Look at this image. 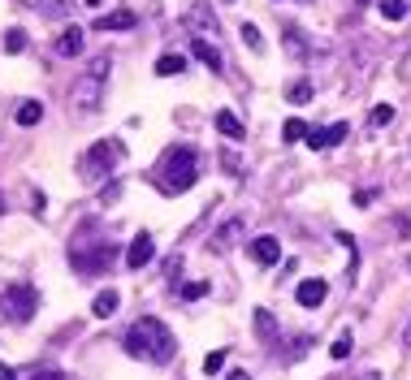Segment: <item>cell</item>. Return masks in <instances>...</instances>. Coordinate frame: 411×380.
<instances>
[{
  "label": "cell",
  "instance_id": "cell-12",
  "mask_svg": "<svg viewBox=\"0 0 411 380\" xmlns=\"http://www.w3.org/2000/svg\"><path fill=\"white\" fill-rule=\"evenodd\" d=\"M325 294H329V286L316 277V281H303L299 290H294V298H299V307H321L325 303Z\"/></svg>",
  "mask_w": 411,
  "mask_h": 380
},
{
  "label": "cell",
  "instance_id": "cell-7",
  "mask_svg": "<svg viewBox=\"0 0 411 380\" xmlns=\"http://www.w3.org/2000/svg\"><path fill=\"white\" fill-rule=\"evenodd\" d=\"M247 251H251V259L260 264V268H273V264L282 259V242H277L273 234H260V238H251V242H247Z\"/></svg>",
  "mask_w": 411,
  "mask_h": 380
},
{
  "label": "cell",
  "instance_id": "cell-24",
  "mask_svg": "<svg viewBox=\"0 0 411 380\" xmlns=\"http://www.w3.org/2000/svg\"><path fill=\"white\" fill-rule=\"evenodd\" d=\"M238 35H242V43H247L251 52H265V39H260V31H255L251 22H242V26H238Z\"/></svg>",
  "mask_w": 411,
  "mask_h": 380
},
{
  "label": "cell",
  "instance_id": "cell-2",
  "mask_svg": "<svg viewBox=\"0 0 411 380\" xmlns=\"http://www.w3.org/2000/svg\"><path fill=\"white\" fill-rule=\"evenodd\" d=\"M156 182H161L165 195H186L199 182V156H195V147H186V143L169 147L161 156V165H156Z\"/></svg>",
  "mask_w": 411,
  "mask_h": 380
},
{
  "label": "cell",
  "instance_id": "cell-22",
  "mask_svg": "<svg viewBox=\"0 0 411 380\" xmlns=\"http://www.w3.org/2000/svg\"><path fill=\"white\" fill-rule=\"evenodd\" d=\"M390 121H394V104H377L373 117H368V130H381V126H390Z\"/></svg>",
  "mask_w": 411,
  "mask_h": 380
},
{
  "label": "cell",
  "instance_id": "cell-16",
  "mask_svg": "<svg viewBox=\"0 0 411 380\" xmlns=\"http://www.w3.org/2000/svg\"><path fill=\"white\" fill-rule=\"evenodd\" d=\"M134 22H139V18H134L130 9H117V13H105V18H100L95 26H100V31H130Z\"/></svg>",
  "mask_w": 411,
  "mask_h": 380
},
{
  "label": "cell",
  "instance_id": "cell-29",
  "mask_svg": "<svg viewBox=\"0 0 411 380\" xmlns=\"http://www.w3.org/2000/svg\"><path fill=\"white\" fill-rule=\"evenodd\" d=\"M312 99V82H294L290 87V104H307Z\"/></svg>",
  "mask_w": 411,
  "mask_h": 380
},
{
  "label": "cell",
  "instance_id": "cell-4",
  "mask_svg": "<svg viewBox=\"0 0 411 380\" xmlns=\"http://www.w3.org/2000/svg\"><path fill=\"white\" fill-rule=\"evenodd\" d=\"M126 156V147L117 143V139H109V143H95V147H87L82 151V160H78V173H82V182H105L113 169H117V160Z\"/></svg>",
  "mask_w": 411,
  "mask_h": 380
},
{
  "label": "cell",
  "instance_id": "cell-19",
  "mask_svg": "<svg viewBox=\"0 0 411 380\" xmlns=\"http://www.w3.org/2000/svg\"><path fill=\"white\" fill-rule=\"evenodd\" d=\"M255 333H260L265 342H273V333H277V320H273V311H269V307H255Z\"/></svg>",
  "mask_w": 411,
  "mask_h": 380
},
{
  "label": "cell",
  "instance_id": "cell-42",
  "mask_svg": "<svg viewBox=\"0 0 411 380\" xmlns=\"http://www.w3.org/2000/svg\"><path fill=\"white\" fill-rule=\"evenodd\" d=\"M277 5H282V0H277Z\"/></svg>",
  "mask_w": 411,
  "mask_h": 380
},
{
  "label": "cell",
  "instance_id": "cell-21",
  "mask_svg": "<svg viewBox=\"0 0 411 380\" xmlns=\"http://www.w3.org/2000/svg\"><path fill=\"white\" fill-rule=\"evenodd\" d=\"M5 52H14V57H18V52H26V31H22V26H9V31H5Z\"/></svg>",
  "mask_w": 411,
  "mask_h": 380
},
{
  "label": "cell",
  "instance_id": "cell-25",
  "mask_svg": "<svg viewBox=\"0 0 411 380\" xmlns=\"http://www.w3.org/2000/svg\"><path fill=\"white\" fill-rule=\"evenodd\" d=\"M26 5H31V9H39V13H48V18H61V13H65L61 0H26Z\"/></svg>",
  "mask_w": 411,
  "mask_h": 380
},
{
  "label": "cell",
  "instance_id": "cell-35",
  "mask_svg": "<svg viewBox=\"0 0 411 380\" xmlns=\"http://www.w3.org/2000/svg\"><path fill=\"white\" fill-rule=\"evenodd\" d=\"M0 380H18V371H14V367H5V363H0Z\"/></svg>",
  "mask_w": 411,
  "mask_h": 380
},
{
  "label": "cell",
  "instance_id": "cell-26",
  "mask_svg": "<svg viewBox=\"0 0 411 380\" xmlns=\"http://www.w3.org/2000/svg\"><path fill=\"white\" fill-rule=\"evenodd\" d=\"M303 134H307V126H303L299 117H290V121L282 126V139H286V143H303Z\"/></svg>",
  "mask_w": 411,
  "mask_h": 380
},
{
  "label": "cell",
  "instance_id": "cell-13",
  "mask_svg": "<svg viewBox=\"0 0 411 380\" xmlns=\"http://www.w3.org/2000/svg\"><path fill=\"white\" fill-rule=\"evenodd\" d=\"M117 307H122V294H117V290H100V294H95V303H91V311H95L100 320H109Z\"/></svg>",
  "mask_w": 411,
  "mask_h": 380
},
{
  "label": "cell",
  "instance_id": "cell-39",
  "mask_svg": "<svg viewBox=\"0 0 411 380\" xmlns=\"http://www.w3.org/2000/svg\"><path fill=\"white\" fill-rule=\"evenodd\" d=\"M82 5H91V9H100V5H105V0H82Z\"/></svg>",
  "mask_w": 411,
  "mask_h": 380
},
{
  "label": "cell",
  "instance_id": "cell-30",
  "mask_svg": "<svg viewBox=\"0 0 411 380\" xmlns=\"http://www.w3.org/2000/svg\"><path fill=\"white\" fill-rule=\"evenodd\" d=\"M221 367H225V350H213L208 359H203V371H208V376H217Z\"/></svg>",
  "mask_w": 411,
  "mask_h": 380
},
{
  "label": "cell",
  "instance_id": "cell-31",
  "mask_svg": "<svg viewBox=\"0 0 411 380\" xmlns=\"http://www.w3.org/2000/svg\"><path fill=\"white\" fill-rule=\"evenodd\" d=\"M307 346H312V337H294V346L286 350V363H294V359H303V354H307Z\"/></svg>",
  "mask_w": 411,
  "mask_h": 380
},
{
  "label": "cell",
  "instance_id": "cell-37",
  "mask_svg": "<svg viewBox=\"0 0 411 380\" xmlns=\"http://www.w3.org/2000/svg\"><path fill=\"white\" fill-rule=\"evenodd\" d=\"M359 380H381V371H364V376H359Z\"/></svg>",
  "mask_w": 411,
  "mask_h": 380
},
{
  "label": "cell",
  "instance_id": "cell-38",
  "mask_svg": "<svg viewBox=\"0 0 411 380\" xmlns=\"http://www.w3.org/2000/svg\"><path fill=\"white\" fill-rule=\"evenodd\" d=\"M402 346H411V324H407V333H402Z\"/></svg>",
  "mask_w": 411,
  "mask_h": 380
},
{
  "label": "cell",
  "instance_id": "cell-27",
  "mask_svg": "<svg viewBox=\"0 0 411 380\" xmlns=\"http://www.w3.org/2000/svg\"><path fill=\"white\" fill-rule=\"evenodd\" d=\"M381 13H385L390 22H402V18H407V0H381Z\"/></svg>",
  "mask_w": 411,
  "mask_h": 380
},
{
  "label": "cell",
  "instance_id": "cell-33",
  "mask_svg": "<svg viewBox=\"0 0 411 380\" xmlns=\"http://www.w3.org/2000/svg\"><path fill=\"white\" fill-rule=\"evenodd\" d=\"M31 380H70V376H65V371H57V367H39Z\"/></svg>",
  "mask_w": 411,
  "mask_h": 380
},
{
  "label": "cell",
  "instance_id": "cell-8",
  "mask_svg": "<svg viewBox=\"0 0 411 380\" xmlns=\"http://www.w3.org/2000/svg\"><path fill=\"white\" fill-rule=\"evenodd\" d=\"M186 26L195 31V39H213V35H217V18H213V9L203 5V0H195V5H191Z\"/></svg>",
  "mask_w": 411,
  "mask_h": 380
},
{
  "label": "cell",
  "instance_id": "cell-32",
  "mask_svg": "<svg viewBox=\"0 0 411 380\" xmlns=\"http://www.w3.org/2000/svg\"><path fill=\"white\" fill-rule=\"evenodd\" d=\"M351 346H355V342H351V333H342V337L329 346V354H333V359H346V354H351Z\"/></svg>",
  "mask_w": 411,
  "mask_h": 380
},
{
  "label": "cell",
  "instance_id": "cell-6",
  "mask_svg": "<svg viewBox=\"0 0 411 380\" xmlns=\"http://www.w3.org/2000/svg\"><path fill=\"white\" fill-rule=\"evenodd\" d=\"M35 311H39V290L31 281H14L5 294H0V315L9 324H26Z\"/></svg>",
  "mask_w": 411,
  "mask_h": 380
},
{
  "label": "cell",
  "instance_id": "cell-14",
  "mask_svg": "<svg viewBox=\"0 0 411 380\" xmlns=\"http://www.w3.org/2000/svg\"><path fill=\"white\" fill-rule=\"evenodd\" d=\"M238 238H242V221H225V225L213 234V246H217V251H230Z\"/></svg>",
  "mask_w": 411,
  "mask_h": 380
},
{
  "label": "cell",
  "instance_id": "cell-15",
  "mask_svg": "<svg viewBox=\"0 0 411 380\" xmlns=\"http://www.w3.org/2000/svg\"><path fill=\"white\" fill-rule=\"evenodd\" d=\"M82 31L78 26H70V31H61V39H57V52H61V57H78V52H82Z\"/></svg>",
  "mask_w": 411,
  "mask_h": 380
},
{
  "label": "cell",
  "instance_id": "cell-11",
  "mask_svg": "<svg viewBox=\"0 0 411 380\" xmlns=\"http://www.w3.org/2000/svg\"><path fill=\"white\" fill-rule=\"evenodd\" d=\"M191 52H195V57H199L203 65H208L213 74H221V70H225V57H221V48H217L213 39H195V43H191Z\"/></svg>",
  "mask_w": 411,
  "mask_h": 380
},
{
  "label": "cell",
  "instance_id": "cell-20",
  "mask_svg": "<svg viewBox=\"0 0 411 380\" xmlns=\"http://www.w3.org/2000/svg\"><path fill=\"white\" fill-rule=\"evenodd\" d=\"M43 121V104L39 99H26L22 108H18V126H39Z\"/></svg>",
  "mask_w": 411,
  "mask_h": 380
},
{
  "label": "cell",
  "instance_id": "cell-28",
  "mask_svg": "<svg viewBox=\"0 0 411 380\" xmlns=\"http://www.w3.org/2000/svg\"><path fill=\"white\" fill-rule=\"evenodd\" d=\"M203 294H208V281H186V286H182V298H186V303H195V298H203Z\"/></svg>",
  "mask_w": 411,
  "mask_h": 380
},
{
  "label": "cell",
  "instance_id": "cell-23",
  "mask_svg": "<svg viewBox=\"0 0 411 380\" xmlns=\"http://www.w3.org/2000/svg\"><path fill=\"white\" fill-rule=\"evenodd\" d=\"M286 48L294 52V57H307V39H303L299 26H286Z\"/></svg>",
  "mask_w": 411,
  "mask_h": 380
},
{
  "label": "cell",
  "instance_id": "cell-9",
  "mask_svg": "<svg viewBox=\"0 0 411 380\" xmlns=\"http://www.w3.org/2000/svg\"><path fill=\"white\" fill-rule=\"evenodd\" d=\"M346 134H351V126H346V121H333L329 130H307V134H303V143L312 147V151H325V147H338Z\"/></svg>",
  "mask_w": 411,
  "mask_h": 380
},
{
  "label": "cell",
  "instance_id": "cell-41",
  "mask_svg": "<svg viewBox=\"0 0 411 380\" xmlns=\"http://www.w3.org/2000/svg\"><path fill=\"white\" fill-rule=\"evenodd\" d=\"M0 203H5V199H0ZM0 212H5V207H0Z\"/></svg>",
  "mask_w": 411,
  "mask_h": 380
},
{
  "label": "cell",
  "instance_id": "cell-5",
  "mask_svg": "<svg viewBox=\"0 0 411 380\" xmlns=\"http://www.w3.org/2000/svg\"><path fill=\"white\" fill-rule=\"evenodd\" d=\"M113 255H117V246L105 242V238H95V242H74V246H70V264L78 268L82 277H100V273L113 264Z\"/></svg>",
  "mask_w": 411,
  "mask_h": 380
},
{
  "label": "cell",
  "instance_id": "cell-36",
  "mask_svg": "<svg viewBox=\"0 0 411 380\" xmlns=\"http://www.w3.org/2000/svg\"><path fill=\"white\" fill-rule=\"evenodd\" d=\"M225 380H251V376H247V371H230Z\"/></svg>",
  "mask_w": 411,
  "mask_h": 380
},
{
  "label": "cell",
  "instance_id": "cell-40",
  "mask_svg": "<svg viewBox=\"0 0 411 380\" xmlns=\"http://www.w3.org/2000/svg\"><path fill=\"white\" fill-rule=\"evenodd\" d=\"M359 5H368V0H359Z\"/></svg>",
  "mask_w": 411,
  "mask_h": 380
},
{
  "label": "cell",
  "instance_id": "cell-10",
  "mask_svg": "<svg viewBox=\"0 0 411 380\" xmlns=\"http://www.w3.org/2000/svg\"><path fill=\"white\" fill-rule=\"evenodd\" d=\"M151 259H156V242H151V234H139V238L126 246V268H134V273H139V268L151 264Z\"/></svg>",
  "mask_w": 411,
  "mask_h": 380
},
{
  "label": "cell",
  "instance_id": "cell-18",
  "mask_svg": "<svg viewBox=\"0 0 411 380\" xmlns=\"http://www.w3.org/2000/svg\"><path fill=\"white\" fill-rule=\"evenodd\" d=\"M186 70V57H182V52H165V57L156 61V74L161 78H174V74H182Z\"/></svg>",
  "mask_w": 411,
  "mask_h": 380
},
{
  "label": "cell",
  "instance_id": "cell-17",
  "mask_svg": "<svg viewBox=\"0 0 411 380\" xmlns=\"http://www.w3.org/2000/svg\"><path fill=\"white\" fill-rule=\"evenodd\" d=\"M213 121H217V130H221L225 139H247V130H242V121H238L234 113H225V108H221V113H217Z\"/></svg>",
  "mask_w": 411,
  "mask_h": 380
},
{
  "label": "cell",
  "instance_id": "cell-1",
  "mask_svg": "<svg viewBox=\"0 0 411 380\" xmlns=\"http://www.w3.org/2000/svg\"><path fill=\"white\" fill-rule=\"evenodd\" d=\"M126 354L130 359H143V363H169L174 354H178V342H174V333L165 329V324L156 320V315H143V320H134L130 324V333H126Z\"/></svg>",
  "mask_w": 411,
  "mask_h": 380
},
{
  "label": "cell",
  "instance_id": "cell-3",
  "mask_svg": "<svg viewBox=\"0 0 411 380\" xmlns=\"http://www.w3.org/2000/svg\"><path fill=\"white\" fill-rule=\"evenodd\" d=\"M109 52H100V57H91V65L74 78L70 87V108L74 113H100V104H105V82H109Z\"/></svg>",
  "mask_w": 411,
  "mask_h": 380
},
{
  "label": "cell",
  "instance_id": "cell-34",
  "mask_svg": "<svg viewBox=\"0 0 411 380\" xmlns=\"http://www.w3.org/2000/svg\"><path fill=\"white\" fill-rule=\"evenodd\" d=\"M373 199H377V190H359V195H355V203H359V207H368Z\"/></svg>",
  "mask_w": 411,
  "mask_h": 380
}]
</instances>
